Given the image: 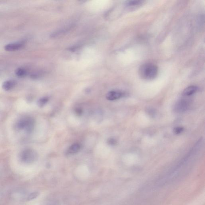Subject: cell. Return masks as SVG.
<instances>
[{
    "instance_id": "obj_3",
    "label": "cell",
    "mask_w": 205,
    "mask_h": 205,
    "mask_svg": "<svg viewBox=\"0 0 205 205\" xmlns=\"http://www.w3.org/2000/svg\"><path fill=\"white\" fill-rule=\"evenodd\" d=\"M34 120L30 117H26L19 120L17 123V127L19 129H25L28 131H31L34 127Z\"/></svg>"
},
{
    "instance_id": "obj_14",
    "label": "cell",
    "mask_w": 205,
    "mask_h": 205,
    "mask_svg": "<svg viewBox=\"0 0 205 205\" xmlns=\"http://www.w3.org/2000/svg\"><path fill=\"white\" fill-rule=\"evenodd\" d=\"M184 130V128L181 127H177L173 129V132L175 134L178 135L182 132Z\"/></svg>"
},
{
    "instance_id": "obj_8",
    "label": "cell",
    "mask_w": 205,
    "mask_h": 205,
    "mask_svg": "<svg viewBox=\"0 0 205 205\" xmlns=\"http://www.w3.org/2000/svg\"><path fill=\"white\" fill-rule=\"evenodd\" d=\"M81 148V146L80 144H74L72 145L70 147H69L67 151V154L68 155H72L78 153Z\"/></svg>"
},
{
    "instance_id": "obj_16",
    "label": "cell",
    "mask_w": 205,
    "mask_h": 205,
    "mask_svg": "<svg viewBox=\"0 0 205 205\" xmlns=\"http://www.w3.org/2000/svg\"><path fill=\"white\" fill-rule=\"evenodd\" d=\"M76 111L77 112V113L78 114H81L82 113V109H76Z\"/></svg>"
},
{
    "instance_id": "obj_13",
    "label": "cell",
    "mask_w": 205,
    "mask_h": 205,
    "mask_svg": "<svg viewBox=\"0 0 205 205\" xmlns=\"http://www.w3.org/2000/svg\"><path fill=\"white\" fill-rule=\"evenodd\" d=\"M38 192H34L30 194L29 196L27 198V200L30 201L34 199L38 196Z\"/></svg>"
},
{
    "instance_id": "obj_10",
    "label": "cell",
    "mask_w": 205,
    "mask_h": 205,
    "mask_svg": "<svg viewBox=\"0 0 205 205\" xmlns=\"http://www.w3.org/2000/svg\"><path fill=\"white\" fill-rule=\"evenodd\" d=\"M15 74L18 77H24L26 76L27 73L25 69L19 68L15 70Z\"/></svg>"
},
{
    "instance_id": "obj_2",
    "label": "cell",
    "mask_w": 205,
    "mask_h": 205,
    "mask_svg": "<svg viewBox=\"0 0 205 205\" xmlns=\"http://www.w3.org/2000/svg\"><path fill=\"white\" fill-rule=\"evenodd\" d=\"M37 153L32 149H26L22 151L19 155L20 160L23 162L30 163L35 161L37 158Z\"/></svg>"
},
{
    "instance_id": "obj_5",
    "label": "cell",
    "mask_w": 205,
    "mask_h": 205,
    "mask_svg": "<svg viewBox=\"0 0 205 205\" xmlns=\"http://www.w3.org/2000/svg\"><path fill=\"white\" fill-rule=\"evenodd\" d=\"M123 93L121 91L118 90H113L107 93L106 95V98L109 101H114L119 99L122 97Z\"/></svg>"
},
{
    "instance_id": "obj_4",
    "label": "cell",
    "mask_w": 205,
    "mask_h": 205,
    "mask_svg": "<svg viewBox=\"0 0 205 205\" xmlns=\"http://www.w3.org/2000/svg\"><path fill=\"white\" fill-rule=\"evenodd\" d=\"M190 105V102L187 99H181L175 103L174 110L177 113H182L186 111Z\"/></svg>"
},
{
    "instance_id": "obj_1",
    "label": "cell",
    "mask_w": 205,
    "mask_h": 205,
    "mask_svg": "<svg viewBox=\"0 0 205 205\" xmlns=\"http://www.w3.org/2000/svg\"><path fill=\"white\" fill-rule=\"evenodd\" d=\"M158 72V67L152 63H146L140 67L139 74L142 79L146 80H154Z\"/></svg>"
},
{
    "instance_id": "obj_7",
    "label": "cell",
    "mask_w": 205,
    "mask_h": 205,
    "mask_svg": "<svg viewBox=\"0 0 205 205\" xmlns=\"http://www.w3.org/2000/svg\"><path fill=\"white\" fill-rule=\"evenodd\" d=\"M198 90V88L197 86H189L184 89L183 92V94L184 96H190L194 94Z\"/></svg>"
},
{
    "instance_id": "obj_11",
    "label": "cell",
    "mask_w": 205,
    "mask_h": 205,
    "mask_svg": "<svg viewBox=\"0 0 205 205\" xmlns=\"http://www.w3.org/2000/svg\"><path fill=\"white\" fill-rule=\"evenodd\" d=\"M49 101V98L47 97H42L38 100L37 104L40 107H42L45 105Z\"/></svg>"
},
{
    "instance_id": "obj_9",
    "label": "cell",
    "mask_w": 205,
    "mask_h": 205,
    "mask_svg": "<svg viewBox=\"0 0 205 205\" xmlns=\"http://www.w3.org/2000/svg\"><path fill=\"white\" fill-rule=\"evenodd\" d=\"M16 85V82L13 80H8L3 83L2 88L5 91H9L13 89Z\"/></svg>"
},
{
    "instance_id": "obj_6",
    "label": "cell",
    "mask_w": 205,
    "mask_h": 205,
    "mask_svg": "<svg viewBox=\"0 0 205 205\" xmlns=\"http://www.w3.org/2000/svg\"><path fill=\"white\" fill-rule=\"evenodd\" d=\"M23 44L22 42H17V43H11L7 45L5 47V49L7 51H14L18 50L22 47Z\"/></svg>"
},
{
    "instance_id": "obj_15",
    "label": "cell",
    "mask_w": 205,
    "mask_h": 205,
    "mask_svg": "<svg viewBox=\"0 0 205 205\" xmlns=\"http://www.w3.org/2000/svg\"><path fill=\"white\" fill-rule=\"evenodd\" d=\"M116 141L115 139L113 138H111L109 139L108 140V143L110 145H115L116 144Z\"/></svg>"
},
{
    "instance_id": "obj_12",
    "label": "cell",
    "mask_w": 205,
    "mask_h": 205,
    "mask_svg": "<svg viewBox=\"0 0 205 205\" xmlns=\"http://www.w3.org/2000/svg\"><path fill=\"white\" fill-rule=\"evenodd\" d=\"M143 2L142 1H131L128 2L127 5L129 6H136L141 5Z\"/></svg>"
}]
</instances>
